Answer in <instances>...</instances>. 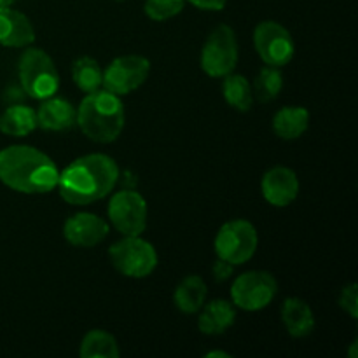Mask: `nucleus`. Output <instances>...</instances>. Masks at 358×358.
Masks as SVG:
<instances>
[{"instance_id": "c756f323", "label": "nucleus", "mask_w": 358, "mask_h": 358, "mask_svg": "<svg viewBox=\"0 0 358 358\" xmlns=\"http://www.w3.org/2000/svg\"><path fill=\"white\" fill-rule=\"evenodd\" d=\"M16 0H0V7H10Z\"/></svg>"}, {"instance_id": "a878e982", "label": "nucleus", "mask_w": 358, "mask_h": 358, "mask_svg": "<svg viewBox=\"0 0 358 358\" xmlns=\"http://www.w3.org/2000/svg\"><path fill=\"white\" fill-rule=\"evenodd\" d=\"M339 306L353 318H358V287L357 283H350V285L343 287L341 294H339Z\"/></svg>"}, {"instance_id": "0eeeda50", "label": "nucleus", "mask_w": 358, "mask_h": 358, "mask_svg": "<svg viewBox=\"0 0 358 358\" xmlns=\"http://www.w3.org/2000/svg\"><path fill=\"white\" fill-rule=\"evenodd\" d=\"M238 41L236 34L229 24H219L205 41L199 56L203 72L210 77H226L236 69Z\"/></svg>"}, {"instance_id": "4468645a", "label": "nucleus", "mask_w": 358, "mask_h": 358, "mask_svg": "<svg viewBox=\"0 0 358 358\" xmlns=\"http://www.w3.org/2000/svg\"><path fill=\"white\" fill-rule=\"evenodd\" d=\"M35 41L31 21L13 7H0V45L27 48Z\"/></svg>"}, {"instance_id": "5701e85b", "label": "nucleus", "mask_w": 358, "mask_h": 358, "mask_svg": "<svg viewBox=\"0 0 358 358\" xmlns=\"http://www.w3.org/2000/svg\"><path fill=\"white\" fill-rule=\"evenodd\" d=\"M72 79L76 86L84 93H93L100 90L103 83V70L100 63L91 56H80L72 65Z\"/></svg>"}, {"instance_id": "2eb2a0df", "label": "nucleus", "mask_w": 358, "mask_h": 358, "mask_svg": "<svg viewBox=\"0 0 358 358\" xmlns=\"http://www.w3.org/2000/svg\"><path fill=\"white\" fill-rule=\"evenodd\" d=\"M77 108L65 98L49 96L37 110V126L48 131H66L76 124Z\"/></svg>"}, {"instance_id": "20e7f679", "label": "nucleus", "mask_w": 358, "mask_h": 358, "mask_svg": "<svg viewBox=\"0 0 358 358\" xmlns=\"http://www.w3.org/2000/svg\"><path fill=\"white\" fill-rule=\"evenodd\" d=\"M17 76L24 93L35 100L55 96L59 87V73L44 49L28 48L20 58Z\"/></svg>"}, {"instance_id": "6e6552de", "label": "nucleus", "mask_w": 358, "mask_h": 358, "mask_svg": "<svg viewBox=\"0 0 358 358\" xmlns=\"http://www.w3.org/2000/svg\"><path fill=\"white\" fill-rule=\"evenodd\" d=\"M108 219L122 236H140L147 227L149 208L140 192L122 189L108 201Z\"/></svg>"}, {"instance_id": "aec40b11", "label": "nucleus", "mask_w": 358, "mask_h": 358, "mask_svg": "<svg viewBox=\"0 0 358 358\" xmlns=\"http://www.w3.org/2000/svg\"><path fill=\"white\" fill-rule=\"evenodd\" d=\"M37 128V110L28 105H10L0 114V133L7 136L30 135Z\"/></svg>"}, {"instance_id": "f3484780", "label": "nucleus", "mask_w": 358, "mask_h": 358, "mask_svg": "<svg viewBox=\"0 0 358 358\" xmlns=\"http://www.w3.org/2000/svg\"><path fill=\"white\" fill-rule=\"evenodd\" d=\"M282 322L292 338H306L315 329L313 310L306 301L299 297H289L283 301Z\"/></svg>"}, {"instance_id": "b1692460", "label": "nucleus", "mask_w": 358, "mask_h": 358, "mask_svg": "<svg viewBox=\"0 0 358 358\" xmlns=\"http://www.w3.org/2000/svg\"><path fill=\"white\" fill-rule=\"evenodd\" d=\"M283 90V76L280 72L278 66H269L266 65L261 72L257 73L254 80V87H252V93L254 98H257L261 103H269L275 98H278V94Z\"/></svg>"}, {"instance_id": "2f4dec72", "label": "nucleus", "mask_w": 358, "mask_h": 358, "mask_svg": "<svg viewBox=\"0 0 358 358\" xmlns=\"http://www.w3.org/2000/svg\"><path fill=\"white\" fill-rule=\"evenodd\" d=\"M115 2H124V0H115Z\"/></svg>"}, {"instance_id": "393cba45", "label": "nucleus", "mask_w": 358, "mask_h": 358, "mask_svg": "<svg viewBox=\"0 0 358 358\" xmlns=\"http://www.w3.org/2000/svg\"><path fill=\"white\" fill-rule=\"evenodd\" d=\"M185 0H145L143 13L152 21H166L184 10Z\"/></svg>"}, {"instance_id": "39448f33", "label": "nucleus", "mask_w": 358, "mask_h": 358, "mask_svg": "<svg viewBox=\"0 0 358 358\" xmlns=\"http://www.w3.org/2000/svg\"><path fill=\"white\" fill-rule=\"evenodd\" d=\"M112 266L126 278H147L157 266V252L140 236H124L108 248Z\"/></svg>"}, {"instance_id": "7ed1b4c3", "label": "nucleus", "mask_w": 358, "mask_h": 358, "mask_svg": "<svg viewBox=\"0 0 358 358\" xmlns=\"http://www.w3.org/2000/svg\"><path fill=\"white\" fill-rule=\"evenodd\" d=\"M124 119L121 96L107 90H96L83 98L77 108L76 124L93 142L110 143L121 136Z\"/></svg>"}, {"instance_id": "1a4fd4ad", "label": "nucleus", "mask_w": 358, "mask_h": 358, "mask_svg": "<svg viewBox=\"0 0 358 358\" xmlns=\"http://www.w3.org/2000/svg\"><path fill=\"white\" fill-rule=\"evenodd\" d=\"M278 292V282L268 271H247L238 276L231 287L233 304L245 311L264 310Z\"/></svg>"}, {"instance_id": "f8f14e48", "label": "nucleus", "mask_w": 358, "mask_h": 358, "mask_svg": "<svg viewBox=\"0 0 358 358\" xmlns=\"http://www.w3.org/2000/svg\"><path fill=\"white\" fill-rule=\"evenodd\" d=\"M108 224L90 212H79L69 217L63 226V236L70 245L79 248L96 247L107 238Z\"/></svg>"}, {"instance_id": "4be33fe9", "label": "nucleus", "mask_w": 358, "mask_h": 358, "mask_svg": "<svg viewBox=\"0 0 358 358\" xmlns=\"http://www.w3.org/2000/svg\"><path fill=\"white\" fill-rule=\"evenodd\" d=\"M222 93L227 103L240 112H248L254 105V93H252L250 83L240 73L231 72L229 76L224 77Z\"/></svg>"}, {"instance_id": "a211bd4d", "label": "nucleus", "mask_w": 358, "mask_h": 358, "mask_svg": "<svg viewBox=\"0 0 358 358\" xmlns=\"http://www.w3.org/2000/svg\"><path fill=\"white\" fill-rule=\"evenodd\" d=\"M310 126V112L304 107H283L273 117V131L282 140H296L306 133Z\"/></svg>"}, {"instance_id": "f257e3e1", "label": "nucleus", "mask_w": 358, "mask_h": 358, "mask_svg": "<svg viewBox=\"0 0 358 358\" xmlns=\"http://www.w3.org/2000/svg\"><path fill=\"white\" fill-rule=\"evenodd\" d=\"M119 182V166L107 154H86L59 171L58 189L69 205L86 206L110 194Z\"/></svg>"}, {"instance_id": "ddd939ff", "label": "nucleus", "mask_w": 358, "mask_h": 358, "mask_svg": "<svg viewBox=\"0 0 358 358\" xmlns=\"http://www.w3.org/2000/svg\"><path fill=\"white\" fill-rule=\"evenodd\" d=\"M261 191L266 201L276 208L289 206L299 196V178L287 166H275L262 177Z\"/></svg>"}, {"instance_id": "9d476101", "label": "nucleus", "mask_w": 358, "mask_h": 358, "mask_svg": "<svg viewBox=\"0 0 358 358\" xmlns=\"http://www.w3.org/2000/svg\"><path fill=\"white\" fill-rule=\"evenodd\" d=\"M150 73V62L145 56L124 55L117 56L103 70L101 86L117 96H124L138 90Z\"/></svg>"}, {"instance_id": "cd10ccee", "label": "nucleus", "mask_w": 358, "mask_h": 358, "mask_svg": "<svg viewBox=\"0 0 358 358\" xmlns=\"http://www.w3.org/2000/svg\"><path fill=\"white\" fill-rule=\"evenodd\" d=\"M201 10H222L226 7L227 0H185Z\"/></svg>"}, {"instance_id": "9b49d317", "label": "nucleus", "mask_w": 358, "mask_h": 358, "mask_svg": "<svg viewBox=\"0 0 358 358\" xmlns=\"http://www.w3.org/2000/svg\"><path fill=\"white\" fill-rule=\"evenodd\" d=\"M254 45L262 62L269 66H283L292 59L296 44L290 31L278 21H261L254 30Z\"/></svg>"}, {"instance_id": "c85d7f7f", "label": "nucleus", "mask_w": 358, "mask_h": 358, "mask_svg": "<svg viewBox=\"0 0 358 358\" xmlns=\"http://www.w3.org/2000/svg\"><path fill=\"white\" fill-rule=\"evenodd\" d=\"M205 357H208V358H212V357H224V358H231V355L229 353H226V352H210V353H206Z\"/></svg>"}, {"instance_id": "bb28decb", "label": "nucleus", "mask_w": 358, "mask_h": 358, "mask_svg": "<svg viewBox=\"0 0 358 358\" xmlns=\"http://www.w3.org/2000/svg\"><path fill=\"white\" fill-rule=\"evenodd\" d=\"M233 269H234L233 264H229V262L224 261V259L217 257L215 264H213L212 268L213 278H215L217 282H224V280H227L231 275H233Z\"/></svg>"}, {"instance_id": "423d86ee", "label": "nucleus", "mask_w": 358, "mask_h": 358, "mask_svg": "<svg viewBox=\"0 0 358 358\" xmlns=\"http://www.w3.org/2000/svg\"><path fill=\"white\" fill-rule=\"evenodd\" d=\"M259 234L252 222L245 219H234L224 224L215 236V254L229 264H245L257 252Z\"/></svg>"}, {"instance_id": "7c9ffc66", "label": "nucleus", "mask_w": 358, "mask_h": 358, "mask_svg": "<svg viewBox=\"0 0 358 358\" xmlns=\"http://www.w3.org/2000/svg\"><path fill=\"white\" fill-rule=\"evenodd\" d=\"M355 348H357V339H355V341L352 343V352H350V357H352V358H357V352H355Z\"/></svg>"}, {"instance_id": "6ab92c4d", "label": "nucleus", "mask_w": 358, "mask_h": 358, "mask_svg": "<svg viewBox=\"0 0 358 358\" xmlns=\"http://www.w3.org/2000/svg\"><path fill=\"white\" fill-rule=\"evenodd\" d=\"M206 299V283L199 275H189L182 280L173 292V303L182 313L194 315Z\"/></svg>"}, {"instance_id": "f03ea898", "label": "nucleus", "mask_w": 358, "mask_h": 358, "mask_svg": "<svg viewBox=\"0 0 358 358\" xmlns=\"http://www.w3.org/2000/svg\"><path fill=\"white\" fill-rule=\"evenodd\" d=\"M55 161L31 145H10L0 150V182L21 194H48L58 185Z\"/></svg>"}, {"instance_id": "dca6fc26", "label": "nucleus", "mask_w": 358, "mask_h": 358, "mask_svg": "<svg viewBox=\"0 0 358 358\" xmlns=\"http://www.w3.org/2000/svg\"><path fill=\"white\" fill-rule=\"evenodd\" d=\"M201 313L198 317V327L206 336L224 334L236 320V310L229 301L215 299L208 304H203Z\"/></svg>"}, {"instance_id": "412c9836", "label": "nucleus", "mask_w": 358, "mask_h": 358, "mask_svg": "<svg viewBox=\"0 0 358 358\" xmlns=\"http://www.w3.org/2000/svg\"><path fill=\"white\" fill-rule=\"evenodd\" d=\"M119 353L121 352L114 336L101 329L87 332L79 350V355L83 358H117Z\"/></svg>"}]
</instances>
